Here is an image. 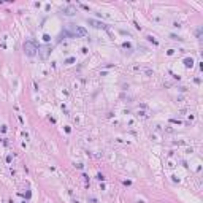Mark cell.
I'll return each instance as SVG.
<instances>
[{
  "label": "cell",
  "instance_id": "obj_5",
  "mask_svg": "<svg viewBox=\"0 0 203 203\" xmlns=\"http://www.w3.org/2000/svg\"><path fill=\"white\" fill-rule=\"evenodd\" d=\"M48 49H49L48 46H44V48H41V53H40V54H41V57H46V56H48Z\"/></svg>",
  "mask_w": 203,
  "mask_h": 203
},
{
  "label": "cell",
  "instance_id": "obj_3",
  "mask_svg": "<svg viewBox=\"0 0 203 203\" xmlns=\"http://www.w3.org/2000/svg\"><path fill=\"white\" fill-rule=\"evenodd\" d=\"M89 22H91V24H94L95 27H102V29H105V27H106L105 24H102V22H97V21H94V19H91Z\"/></svg>",
  "mask_w": 203,
  "mask_h": 203
},
{
  "label": "cell",
  "instance_id": "obj_1",
  "mask_svg": "<svg viewBox=\"0 0 203 203\" xmlns=\"http://www.w3.org/2000/svg\"><path fill=\"white\" fill-rule=\"evenodd\" d=\"M24 51H26L27 56H33L35 51H38V49H37V46H35L32 41H27L26 44H24Z\"/></svg>",
  "mask_w": 203,
  "mask_h": 203
},
{
  "label": "cell",
  "instance_id": "obj_2",
  "mask_svg": "<svg viewBox=\"0 0 203 203\" xmlns=\"http://www.w3.org/2000/svg\"><path fill=\"white\" fill-rule=\"evenodd\" d=\"M76 33H78L79 37H84L87 32H86V29H83V27H78V29H76Z\"/></svg>",
  "mask_w": 203,
  "mask_h": 203
},
{
  "label": "cell",
  "instance_id": "obj_4",
  "mask_svg": "<svg viewBox=\"0 0 203 203\" xmlns=\"http://www.w3.org/2000/svg\"><path fill=\"white\" fill-rule=\"evenodd\" d=\"M65 14H68V16H71V14H75V8H73V6H68V8L65 10Z\"/></svg>",
  "mask_w": 203,
  "mask_h": 203
}]
</instances>
